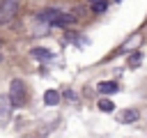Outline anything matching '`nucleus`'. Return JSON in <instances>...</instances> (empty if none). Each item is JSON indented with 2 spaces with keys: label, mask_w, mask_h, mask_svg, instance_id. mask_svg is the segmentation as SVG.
I'll list each match as a JSON object with an SVG mask.
<instances>
[{
  "label": "nucleus",
  "mask_w": 147,
  "mask_h": 138,
  "mask_svg": "<svg viewBox=\"0 0 147 138\" xmlns=\"http://www.w3.org/2000/svg\"><path fill=\"white\" fill-rule=\"evenodd\" d=\"M37 18H39V21H44V23H48V25H57V28H64V25L76 23V16H74V14H64V12L53 9V7H48V9L39 12V14H37Z\"/></svg>",
  "instance_id": "nucleus-1"
},
{
  "label": "nucleus",
  "mask_w": 147,
  "mask_h": 138,
  "mask_svg": "<svg viewBox=\"0 0 147 138\" xmlns=\"http://www.w3.org/2000/svg\"><path fill=\"white\" fill-rule=\"evenodd\" d=\"M9 101H11V108H23L28 103V90H25V83L21 78H14L9 83Z\"/></svg>",
  "instance_id": "nucleus-2"
},
{
  "label": "nucleus",
  "mask_w": 147,
  "mask_h": 138,
  "mask_svg": "<svg viewBox=\"0 0 147 138\" xmlns=\"http://www.w3.org/2000/svg\"><path fill=\"white\" fill-rule=\"evenodd\" d=\"M16 12H18V2L16 0H0V25L14 21Z\"/></svg>",
  "instance_id": "nucleus-3"
},
{
  "label": "nucleus",
  "mask_w": 147,
  "mask_h": 138,
  "mask_svg": "<svg viewBox=\"0 0 147 138\" xmlns=\"http://www.w3.org/2000/svg\"><path fill=\"white\" fill-rule=\"evenodd\" d=\"M9 117H11V101L7 94H0V126L7 124Z\"/></svg>",
  "instance_id": "nucleus-4"
},
{
  "label": "nucleus",
  "mask_w": 147,
  "mask_h": 138,
  "mask_svg": "<svg viewBox=\"0 0 147 138\" xmlns=\"http://www.w3.org/2000/svg\"><path fill=\"white\" fill-rule=\"evenodd\" d=\"M117 122L122 124H131V122H138V110L136 108H124L117 113Z\"/></svg>",
  "instance_id": "nucleus-5"
},
{
  "label": "nucleus",
  "mask_w": 147,
  "mask_h": 138,
  "mask_svg": "<svg viewBox=\"0 0 147 138\" xmlns=\"http://www.w3.org/2000/svg\"><path fill=\"white\" fill-rule=\"evenodd\" d=\"M140 41H142V37L136 32V34H131V37H129V39H126L119 48H122V53H131V51H136V48L140 46Z\"/></svg>",
  "instance_id": "nucleus-6"
},
{
  "label": "nucleus",
  "mask_w": 147,
  "mask_h": 138,
  "mask_svg": "<svg viewBox=\"0 0 147 138\" xmlns=\"http://www.w3.org/2000/svg\"><path fill=\"white\" fill-rule=\"evenodd\" d=\"M96 87H99V92H101V94H115V92L119 90V85H117L115 80H101Z\"/></svg>",
  "instance_id": "nucleus-7"
},
{
  "label": "nucleus",
  "mask_w": 147,
  "mask_h": 138,
  "mask_svg": "<svg viewBox=\"0 0 147 138\" xmlns=\"http://www.w3.org/2000/svg\"><path fill=\"white\" fill-rule=\"evenodd\" d=\"M44 103L46 106H57L60 103V92L57 90H46L44 92Z\"/></svg>",
  "instance_id": "nucleus-8"
},
{
  "label": "nucleus",
  "mask_w": 147,
  "mask_h": 138,
  "mask_svg": "<svg viewBox=\"0 0 147 138\" xmlns=\"http://www.w3.org/2000/svg\"><path fill=\"white\" fill-rule=\"evenodd\" d=\"M140 62H142V55H140V53H131V55H129V60H126V64H129L131 69H138V67H140Z\"/></svg>",
  "instance_id": "nucleus-9"
},
{
  "label": "nucleus",
  "mask_w": 147,
  "mask_h": 138,
  "mask_svg": "<svg viewBox=\"0 0 147 138\" xmlns=\"http://www.w3.org/2000/svg\"><path fill=\"white\" fill-rule=\"evenodd\" d=\"M32 57H37V60H48V57H51V51H48V48H32Z\"/></svg>",
  "instance_id": "nucleus-10"
},
{
  "label": "nucleus",
  "mask_w": 147,
  "mask_h": 138,
  "mask_svg": "<svg viewBox=\"0 0 147 138\" xmlns=\"http://www.w3.org/2000/svg\"><path fill=\"white\" fill-rule=\"evenodd\" d=\"M99 110H103V113H113L115 106H113L110 99H99Z\"/></svg>",
  "instance_id": "nucleus-11"
},
{
  "label": "nucleus",
  "mask_w": 147,
  "mask_h": 138,
  "mask_svg": "<svg viewBox=\"0 0 147 138\" xmlns=\"http://www.w3.org/2000/svg\"><path fill=\"white\" fill-rule=\"evenodd\" d=\"M48 23H44V21H39L37 18V25H34V30H32V34H44V32H48Z\"/></svg>",
  "instance_id": "nucleus-12"
},
{
  "label": "nucleus",
  "mask_w": 147,
  "mask_h": 138,
  "mask_svg": "<svg viewBox=\"0 0 147 138\" xmlns=\"http://www.w3.org/2000/svg\"><path fill=\"white\" fill-rule=\"evenodd\" d=\"M106 9H108V2H92V12L101 14V12H106Z\"/></svg>",
  "instance_id": "nucleus-13"
},
{
  "label": "nucleus",
  "mask_w": 147,
  "mask_h": 138,
  "mask_svg": "<svg viewBox=\"0 0 147 138\" xmlns=\"http://www.w3.org/2000/svg\"><path fill=\"white\" fill-rule=\"evenodd\" d=\"M64 97H67V99H71V101H76V94H74V92H69V90L64 92Z\"/></svg>",
  "instance_id": "nucleus-14"
},
{
  "label": "nucleus",
  "mask_w": 147,
  "mask_h": 138,
  "mask_svg": "<svg viewBox=\"0 0 147 138\" xmlns=\"http://www.w3.org/2000/svg\"><path fill=\"white\" fill-rule=\"evenodd\" d=\"M0 60H2V55H0Z\"/></svg>",
  "instance_id": "nucleus-15"
}]
</instances>
